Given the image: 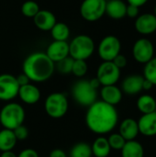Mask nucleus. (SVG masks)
I'll list each match as a JSON object with an SVG mask.
<instances>
[{"label": "nucleus", "mask_w": 156, "mask_h": 157, "mask_svg": "<svg viewBox=\"0 0 156 157\" xmlns=\"http://www.w3.org/2000/svg\"><path fill=\"white\" fill-rule=\"evenodd\" d=\"M119 121V114L115 106L102 100L96 101L88 107L86 123L88 129L97 134H107L112 132Z\"/></svg>", "instance_id": "nucleus-1"}, {"label": "nucleus", "mask_w": 156, "mask_h": 157, "mask_svg": "<svg viewBox=\"0 0 156 157\" xmlns=\"http://www.w3.org/2000/svg\"><path fill=\"white\" fill-rule=\"evenodd\" d=\"M22 70L30 81L41 83L51 77L55 71V64L45 52H35L26 57Z\"/></svg>", "instance_id": "nucleus-2"}, {"label": "nucleus", "mask_w": 156, "mask_h": 157, "mask_svg": "<svg viewBox=\"0 0 156 157\" xmlns=\"http://www.w3.org/2000/svg\"><path fill=\"white\" fill-rule=\"evenodd\" d=\"M25 110L21 105L15 102L6 104L0 110V123L4 129L14 130L23 124Z\"/></svg>", "instance_id": "nucleus-3"}, {"label": "nucleus", "mask_w": 156, "mask_h": 157, "mask_svg": "<svg viewBox=\"0 0 156 157\" xmlns=\"http://www.w3.org/2000/svg\"><path fill=\"white\" fill-rule=\"evenodd\" d=\"M95 52L93 39L85 34L75 36L69 43V55L74 60H87Z\"/></svg>", "instance_id": "nucleus-4"}, {"label": "nucleus", "mask_w": 156, "mask_h": 157, "mask_svg": "<svg viewBox=\"0 0 156 157\" xmlns=\"http://www.w3.org/2000/svg\"><path fill=\"white\" fill-rule=\"evenodd\" d=\"M72 94L74 100L86 107H89L97 101V89L92 86L89 80L82 79L77 81L72 88Z\"/></svg>", "instance_id": "nucleus-5"}, {"label": "nucleus", "mask_w": 156, "mask_h": 157, "mask_svg": "<svg viewBox=\"0 0 156 157\" xmlns=\"http://www.w3.org/2000/svg\"><path fill=\"white\" fill-rule=\"evenodd\" d=\"M68 106L66 96L59 92L50 94L44 103L46 113L52 119H60L63 117L67 113Z\"/></svg>", "instance_id": "nucleus-6"}, {"label": "nucleus", "mask_w": 156, "mask_h": 157, "mask_svg": "<svg viewBox=\"0 0 156 157\" xmlns=\"http://www.w3.org/2000/svg\"><path fill=\"white\" fill-rule=\"evenodd\" d=\"M107 0H84L80 6V15L86 21H97L106 14Z\"/></svg>", "instance_id": "nucleus-7"}, {"label": "nucleus", "mask_w": 156, "mask_h": 157, "mask_svg": "<svg viewBox=\"0 0 156 157\" xmlns=\"http://www.w3.org/2000/svg\"><path fill=\"white\" fill-rule=\"evenodd\" d=\"M121 43L118 37L108 35L104 37L98 44L97 52L102 61H112L120 53Z\"/></svg>", "instance_id": "nucleus-8"}, {"label": "nucleus", "mask_w": 156, "mask_h": 157, "mask_svg": "<svg viewBox=\"0 0 156 157\" xmlns=\"http://www.w3.org/2000/svg\"><path fill=\"white\" fill-rule=\"evenodd\" d=\"M120 77V69L118 68L112 61H103L97 71V79L100 85H116Z\"/></svg>", "instance_id": "nucleus-9"}, {"label": "nucleus", "mask_w": 156, "mask_h": 157, "mask_svg": "<svg viewBox=\"0 0 156 157\" xmlns=\"http://www.w3.org/2000/svg\"><path fill=\"white\" fill-rule=\"evenodd\" d=\"M132 56L140 63L145 64L148 63L154 56V46L153 42L146 38L137 40L132 46Z\"/></svg>", "instance_id": "nucleus-10"}, {"label": "nucleus", "mask_w": 156, "mask_h": 157, "mask_svg": "<svg viewBox=\"0 0 156 157\" xmlns=\"http://www.w3.org/2000/svg\"><path fill=\"white\" fill-rule=\"evenodd\" d=\"M19 85L16 76L10 74L0 75V100L10 101L18 94Z\"/></svg>", "instance_id": "nucleus-11"}, {"label": "nucleus", "mask_w": 156, "mask_h": 157, "mask_svg": "<svg viewBox=\"0 0 156 157\" xmlns=\"http://www.w3.org/2000/svg\"><path fill=\"white\" fill-rule=\"evenodd\" d=\"M134 27L142 35H150L156 30V17L152 13H144L136 17Z\"/></svg>", "instance_id": "nucleus-12"}, {"label": "nucleus", "mask_w": 156, "mask_h": 157, "mask_svg": "<svg viewBox=\"0 0 156 157\" xmlns=\"http://www.w3.org/2000/svg\"><path fill=\"white\" fill-rule=\"evenodd\" d=\"M45 53L55 63L69 56V43L63 40H53L49 44Z\"/></svg>", "instance_id": "nucleus-13"}, {"label": "nucleus", "mask_w": 156, "mask_h": 157, "mask_svg": "<svg viewBox=\"0 0 156 157\" xmlns=\"http://www.w3.org/2000/svg\"><path fill=\"white\" fill-rule=\"evenodd\" d=\"M139 132L146 137H154L156 135V111L148 114H143L139 119Z\"/></svg>", "instance_id": "nucleus-14"}, {"label": "nucleus", "mask_w": 156, "mask_h": 157, "mask_svg": "<svg viewBox=\"0 0 156 157\" xmlns=\"http://www.w3.org/2000/svg\"><path fill=\"white\" fill-rule=\"evenodd\" d=\"M35 26L42 31H50L57 22L55 15L49 10H40L33 17Z\"/></svg>", "instance_id": "nucleus-15"}, {"label": "nucleus", "mask_w": 156, "mask_h": 157, "mask_svg": "<svg viewBox=\"0 0 156 157\" xmlns=\"http://www.w3.org/2000/svg\"><path fill=\"white\" fill-rule=\"evenodd\" d=\"M144 77L140 75H131L127 76L121 84V91L127 95H137L143 90Z\"/></svg>", "instance_id": "nucleus-16"}, {"label": "nucleus", "mask_w": 156, "mask_h": 157, "mask_svg": "<svg viewBox=\"0 0 156 157\" xmlns=\"http://www.w3.org/2000/svg\"><path fill=\"white\" fill-rule=\"evenodd\" d=\"M17 96L24 103L28 105H33L40 100V91L36 86L29 83L27 85L19 86Z\"/></svg>", "instance_id": "nucleus-17"}, {"label": "nucleus", "mask_w": 156, "mask_h": 157, "mask_svg": "<svg viewBox=\"0 0 156 157\" xmlns=\"http://www.w3.org/2000/svg\"><path fill=\"white\" fill-rule=\"evenodd\" d=\"M100 96L102 101L109 105L116 106L122 99V91L116 85L103 86L100 90Z\"/></svg>", "instance_id": "nucleus-18"}, {"label": "nucleus", "mask_w": 156, "mask_h": 157, "mask_svg": "<svg viewBox=\"0 0 156 157\" xmlns=\"http://www.w3.org/2000/svg\"><path fill=\"white\" fill-rule=\"evenodd\" d=\"M119 133L126 141L135 140L136 137L140 133L137 121H135L134 119H131V118H127V119L123 120L120 125Z\"/></svg>", "instance_id": "nucleus-19"}, {"label": "nucleus", "mask_w": 156, "mask_h": 157, "mask_svg": "<svg viewBox=\"0 0 156 157\" xmlns=\"http://www.w3.org/2000/svg\"><path fill=\"white\" fill-rule=\"evenodd\" d=\"M127 4L122 0H108L106 4V14L113 19H121L126 17Z\"/></svg>", "instance_id": "nucleus-20"}, {"label": "nucleus", "mask_w": 156, "mask_h": 157, "mask_svg": "<svg viewBox=\"0 0 156 157\" xmlns=\"http://www.w3.org/2000/svg\"><path fill=\"white\" fill-rule=\"evenodd\" d=\"M120 151H121V157L144 156V148L143 144L135 140L127 141Z\"/></svg>", "instance_id": "nucleus-21"}, {"label": "nucleus", "mask_w": 156, "mask_h": 157, "mask_svg": "<svg viewBox=\"0 0 156 157\" xmlns=\"http://www.w3.org/2000/svg\"><path fill=\"white\" fill-rule=\"evenodd\" d=\"M92 155L96 157H108L110 154L111 148L108 142V138L105 137H97L93 144L91 145Z\"/></svg>", "instance_id": "nucleus-22"}, {"label": "nucleus", "mask_w": 156, "mask_h": 157, "mask_svg": "<svg viewBox=\"0 0 156 157\" xmlns=\"http://www.w3.org/2000/svg\"><path fill=\"white\" fill-rule=\"evenodd\" d=\"M17 138L12 130L4 129L0 131V151H12L17 144Z\"/></svg>", "instance_id": "nucleus-23"}, {"label": "nucleus", "mask_w": 156, "mask_h": 157, "mask_svg": "<svg viewBox=\"0 0 156 157\" xmlns=\"http://www.w3.org/2000/svg\"><path fill=\"white\" fill-rule=\"evenodd\" d=\"M137 109L143 114H148L156 111V100L155 98L148 94L142 95L137 99Z\"/></svg>", "instance_id": "nucleus-24"}, {"label": "nucleus", "mask_w": 156, "mask_h": 157, "mask_svg": "<svg viewBox=\"0 0 156 157\" xmlns=\"http://www.w3.org/2000/svg\"><path fill=\"white\" fill-rule=\"evenodd\" d=\"M50 31L53 40L66 41L70 36V29L63 22H56Z\"/></svg>", "instance_id": "nucleus-25"}, {"label": "nucleus", "mask_w": 156, "mask_h": 157, "mask_svg": "<svg viewBox=\"0 0 156 157\" xmlns=\"http://www.w3.org/2000/svg\"><path fill=\"white\" fill-rule=\"evenodd\" d=\"M91 145L86 143H78L73 146L70 152V157H91Z\"/></svg>", "instance_id": "nucleus-26"}, {"label": "nucleus", "mask_w": 156, "mask_h": 157, "mask_svg": "<svg viewBox=\"0 0 156 157\" xmlns=\"http://www.w3.org/2000/svg\"><path fill=\"white\" fill-rule=\"evenodd\" d=\"M143 77L156 86V57H153L148 63L144 64Z\"/></svg>", "instance_id": "nucleus-27"}, {"label": "nucleus", "mask_w": 156, "mask_h": 157, "mask_svg": "<svg viewBox=\"0 0 156 157\" xmlns=\"http://www.w3.org/2000/svg\"><path fill=\"white\" fill-rule=\"evenodd\" d=\"M40 6L37 2L33 0H28L24 2L21 6V13L27 17L33 18L35 15L40 11Z\"/></svg>", "instance_id": "nucleus-28"}, {"label": "nucleus", "mask_w": 156, "mask_h": 157, "mask_svg": "<svg viewBox=\"0 0 156 157\" xmlns=\"http://www.w3.org/2000/svg\"><path fill=\"white\" fill-rule=\"evenodd\" d=\"M74 63V59L69 55L63 60L55 63V69L63 75H67L72 73V67Z\"/></svg>", "instance_id": "nucleus-29"}, {"label": "nucleus", "mask_w": 156, "mask_h": 157, "mask_svg": "<svg viewBox=\"0 0 156 157\" xmlns=\"http://www.w3.org/2000/svg\"><path fill=\"white\" fill-rule=\"evenodd\" d=\"M88 66L86 60H74L72 67V74L77 77H83L87 73Z\"/></svg>", "instance_id": "nucleus-30"}, {"label": "nucleus", "mask_w": 156, "mask_h": 157, "mask_svg": "<svg viewBox=\"0 0 156 157\" xmlns=\"http://www.w3.org/2000/svg\"><path fill=\"white\" fill-rule=\"evenodd\" d=\"M108 142L109 146H110L111 149H114V150H121L127 141L118 132V133H112V134H110L109 137L108 138Z\"/></svg>", "instance_id": "nucleus-31"}, {"label": "nucleus", "mask_w": 156, "mask_h": 157, "mask_svg": "<svg viewBox=\"0 0 156 157\" xmlns=\"http://www.w3.org/2000/svg\"><path fill=\"white\" fill-rule=\"evenodd\" d=\"M13 132H14V134H15L17 140H19V141L25 140L29 135V131H28L27 127L24 126L23 124H21L18 127H17L16 129H14Z\"/></svg>", "instance_id": "nucleus-32"}, {"label": "nucleus", "mask_w": 156, "mask_h": 157, "mask_svg": "<svg viewBox=\"0 0 156 157\" xmlns=\"http://www.w3.org/2000/svg\"><path fill=\"white\" fill-rule=\"evenodd\" d=\"M112 62L114 63V64L118 67V68H120V69H122V68H124V67H126V65H127V63H128V61H127V58L124 56V55H122V54H118L113 60H112Z\"/></svg>", "instance_id": "nucleus-33"}, {"label": "nucleus", "mask_w": 156, "mask_h": 157, "mask_svg": "<svg viewBox=\"0 0 156 157\" xmlns=\"http://www.w3.org/2000/svg\"><path fill=\"white\" fill-rule=\"evenodd\" d=\"M140 10L139 7L133 5H127V9H126V16L131 17V18H136L139 16Z\"/></svg>", "instance_id": "nucleus-34"}, {"label": "nucleus", "mask_w": 156, "mask_h": 157, "mask_svg": "<svg viewBox=\"0 0 156 157\" xmlns=\"http://www.w3.org/2000/svg\"><path fill=\"white\" fill-rule=\"evenodd\" d=\"M17 157H39V155L34 149L28 148V149L22 150L19 153V155H17Z\"/></svg>", "instance_id": "nucleus-35"}, {"label": "nucleus", "mask_w": 156, "mask_h": 157, "mask_svg": "<svg viewBox=\"0 0 156 157\" xmlns=\"http://www.w3.org/2000/svg\"><path fill=\"white\" fill-rule=\"evenodd\" d=\"M16 78H17V84L19 85V86H24V85H27V84H29L30 82L29 78L24 73H22L21 75H17Z\"/></svg>", "instance_id": "nucleus-36"}, {"label": "nucleus", "mask_w": 156, "mask_h": 157, "mask_svg": "<svg viewBox=\"0 0 156 157\" xmlns=\"http://www.w3.org/2000/svg\"><path fill=\"white\" fill-rule=\"evenodd\" d=\"M49 157H67L64 151L62 149H54L51 152Z\"/></svg>", "instance_id": "nucleus-37"}, {"label": "nucleus", "mask_w": 156, "mask_h": 157, "mask_svg": "<svg viewBox=\"0 0 156 157\" xmlns=\"http://www.w3.org/2000/svg\"><path fill=\"white\" fill-rule=\"evenodd\" d=\"M148 1H149V0H127L128 4L136 6H138V7L144 6Z\"/></svg>", "instance_id": "nucleus-38"}, {"label": "nucleus", "mask_w": 156, "mask_h": 157, "mask_svg": "<svg viewBox=\"0 0 156 157\" xmlns=\"http://www.w3.org/2000/svg\"><path fill=\"white\" fill-rule=\"evenodd\" d=\"M154 86L150 81H148L147 79H145V78H144L143 83V90H146V91H148V90L152 89Z\"/></svg>", "instance_id": "nucleus-39"}, {"label": "nucleus", "mask_w": 156, "mask_h": 157, "mask_svg": "<svg viewBox=\"0 0 156 157\" xmlns=\"http://www.w3.org/2000/svg\"><path fill=\"white\" fill-rule=\"evenodd\" d=\"M0 157H17V155L12 151H6V152H2Z\"/></svg>", "instance_id": "nucleus-40"}, {"label": "nucleus", "mask_w": 156, "mask_h": 157, "mask_svg": "<svg viewBox=\"0 0 156 157\" xmlns=\"http://www.w3.org/2000/svg\"><path fill=\"white\" fill-rule=\"evenodd\" d=\"M154 15H155V17H156V5H155V7H154Z\"/></svg>", "instance_id": "nucleus-41"}, {"label": "nucleus", "mask_w": 156, "mask_h": 157, "mask_svg": "<svg viewBox=\"0 0 156 157\" xmlns=\"http://www.w3.org/2000/svg\"><path fill=\"white\" fill-rule=\"evenodd\" d=\"M155 32H156V30H155Z\"/></svg>", "instance_id": "nucleus-42"}]
</instances>
